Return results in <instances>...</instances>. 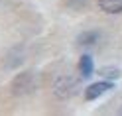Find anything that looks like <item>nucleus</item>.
Returning <instances> with one entry per match:
<instances>
[{
  "mask_svg": "<svg viewBox=\"0 0 122 116\" xmlns=\"http://www.w3.org/2000/svg\"><path fill=\"white\" fill-rule=\"evenodd\" d=\"M79 91H81V79H77L73 75H61L55 79V85H53V92L61 100L73 98Z\"/></svg>",
  "mask_w": 122,
  "mask_h": 116,
  "instance_id": "f257e3e1",
  "label": "nucleus"
},
{
  "mask_svg": "<svg viewBox=\"0 0 122 116\" xmlns=\"http://www.w3.org/2000/svg\"><path fill=\"white\" fill-rule=\"evenodd\" d=\"M36 89V75L32 71H24V73H18L14 77V81L10 85V91L12 95L16 96H24V95H30Z\"/></svg>",
  "mask_w": 122,
  "mask_h": 116,
  "instance_id": "f03ea898",
  "label": "nucleus"
},
{
  "mask_svg": "<svg viewBox=\"0 0 122 116\" xmlns=\"http://www.w3.org/2000/svg\"><path fill=\"white\" fill-rule=\"evenodd\" d=\"M114 89V81H108V79H102V81H98V83H93V85H89V87L85 89V98L87 100H97V98H101L104 92H108Z\"/></svg>",
  "mask_w": 122,
  "mask_h": 116,
  "instance_id": "7ed1b4c3",
  "label": "nucleus"
},
{
  "mask_svg": "<svg viewBox=\"0 0 122 116\" xmlns=\"http://www.w3.org/2000/svg\"><path fill=\"white\" fill-rule=\"evenodd\" d=\"M77 69H79V75H81V77H85V79L93 77V73H95V61H93V57L87 55V53H85V55H81Z\"/></svg>",
  "mask_w": 122,
  "mask_h": 116,
  "instance_id": "20e7f679",
  "label": "nucleus"
},
{
  "mask_svg": "<svg viewBox=\"0 0 122 116\" xmlns=\"http://www.w3.org/2000/svg\"><path fill=\"white\" fill-rule=\"evenodd\" d=\"M98 8L104 14H122V0H98Z\"/></svg>",
  "mask_w": 122,
  "mask_h": 116,
  "instance_id": "39448f33",
  "label": "nucleus"
},
{
  "mask_svg": "<svg viewBox=\"0 0 122 116\" xmlns=\"http://www.w3.org/2000/svg\"><path fill=\"white\" fill-rule=\"evenodd\" d=\"M98 40H101V32H97V30H87V32L79 34L77 43L79 45H97Z\"/></svg>",
  "mask_w": 122,
  "mask_h": 116,
  "instance_id": "423d86ee",
  "label": "nucleus"
},
{
  "mask_svg": "<svg viewBox=\"0 0 122 116\" xmlns=\"http://www.w3.org/2000/svg\"><path fill=\"white\" fill-rule=\"evenodd\" d=\"M98 73H101L102 79H108V81H116L118 77H120V71H118L116 67H102Z\"/></svg>",
  "mask_w": 122,
  "mask_h": 116,
  "instance_id": "0eeeda50",
  "label": "nucleus"
},
{
  "mask_svg": "<svg viewBox=\"0 0 122 116\" xmlns=\"http://www.w3.org/2000/svg\"><path fill=\"white\" fill-rule=\"evenodd\" d=\"M65 4L69 8H73V10H81V8H85L89 4V0H65Z\"/></svg>",
  "mask_w": 122,
  "mask_h": 116,
  "instance_id": "6e6552de",
  "label": "nucleus"
},
{
  "mask_svg": "<svg viewBox=\"0 0 122 116\" xmlns=\"http://www.w3.org/2000/svg\"><path fill=\"white\" fill-rule=\"evenodd\" d=\"M118 114H120V116H122V106H120V108H118Z\"/></svg>",
  "mask_w": 122,
  "mask_h": 116,
  "instance_id": "1a4fd4ad",
  "label": "nucleus"
}]
</instances>
